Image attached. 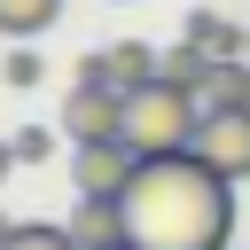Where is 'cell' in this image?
Returning a JSON list of instances; mask_svg holds the SVG:
<instances>
[{"instance_id":"1","label":"cell","mask_w":250,"mask_h":250,"mask_svg":"<svg viewBox=\"0 0 250 250\" xmlns=\"http://www.w3.org/2000/svg\"><path fill=\"white\" fill-rule=\"evenodd\" d=\"M133 250H227L234 242V180L211 172L195 148L141 156V172L117 195Z\"/></svg>"},{"instance_id":"2","label":"cell","mask_w":250,"mask_h":250,"mask_svg":"<svg viewBox=\"0 0 250 250\" xmlns=\"http://www.w3.org/2000/svg\"><path fill=\"white\" fill-rule=\"evenodd\" d=\"M195 125H203V94H188L172 78L125 86V148L133 156H180V148H195Z\"/></svg>"},{"instance_id":"3","label":"cell","mask_w":250,"mask_h":250,"mask_svg":"<svg viewBox=\"0 0 250 250\" xmlns=\"http://www.w3.org/2000/svg\"><path fill=\"white\" fill-rule=\"evenodd\" d=\"M195 156L242 188V180H250V109H203V125H195Z\"/></svg>"},{"instance_id":"4","label":"cell","mask_w":250,"mask_h":250,"mask_svg":"<svg viewBox=\"0 0 250 250\" xmlns=\"http://www.w3.org/2000/svg\"><path fill=\"white\" fill-rule=\"evenodd\" d=\"M62 133H70V148L78 141H125V94L117 86H70Z\"/></svg>"},{"instance_id":"5","label":"cell","mask_w":250,"mask_h":250,"mask_svg":"<svg viewBox=\"0 0 250 250\" xmlns=\"http://www.w3.org/2000/svg\"><path fill=\"white\" fill-rule=\"evenodd\" d=\"M141 172V156L125 141H78L70 148V188L78 195H125V180Z\"/></svg>"},{"instance_id":"6","label":"cell","mask_w":250,"mask_h":250,"mask_svg":"<svg viewBox=\"0 0 250 250\" xmlns=\"http://www.w3.org/2000/svg\"><path fill=\"white\" fill-rule=\"evenodd\" d=\"M62 227L78 234V250H117V242H125V211H117V195H78V211H70Z\"/></svg>"},{"instance_id":"7","label":"cell","mask_w":250,"mask_h":250,"mask_svg":"<svg viewBox=\"0 0 250 250\" xmlns=\"http://www.w3.org/2000/svg\"><path fill=\"white\" fill-rule=\"evenodd\" d=\"M62 16V0H0V39H39Z\"/></svg>"},{"instance_id":"8","label":"cell","mask_w":250,"mask_h":250,"mask_svg":"<svg viewBox=\"0 0 250 250\" xmlns=\"http://www.w3.org/2000/svg\"><path fill=\"white\" fill-rule=\"evenodd\" d=\"M8 250H78V234L55 227V219H23V227L8 234Z\"/></svg>"},{"instance_id":"9","label":"cell","mask_w":250,"mask_h":250,"mask_svg":"<svg viewBox=\"0 0 250 250\" xmlns=\"http://www.w3.org/2000/svg\"><path fill=\"white\" fill-rule=\"evenodd\" d=\"M16 156H23V164H47V156H55V133H47V125H23V133H16Z\"/></svg>"},{"instance_id":"10","label":"cell","mask_w":250,"mask_h":250,"mask_svg":"<svg viewBox=\"0 0 250 250\" xmlns=\"http://www.w3.org/2000/svg\"><path fill=\"white\" fill-rule=\"evenodd\" d=\"M0 70H8V86H39V70H47V62H39L31 47H16V55L0 62Z\"/></svg>"},{"instance_id":"11","label":"cell","mask_w":250,"mask_h":250,"mask_svg":"<svg viewBox=\"0 0 250 250\" xmlns=\"http://www.w3.org/2000/svg\"><path fill=\"white\" fill-rule=\"evenodd\" d=\"M16 164H23V156H16V141H0V180H8Z\"/></svg>"},{"instance_id":"12","label":"cell","mask_w":250,"mask_h":250,"mask_svg":"<svg viewBox=\"0 0 250 250\" xmlns=\"http://www.w3.org/2000/svg\"><path fill=\"white\" fill-rule=\"evenodd\" d=\"M8 234H16V219H0V250H8Z\"/></svg>"},{"instance_id":"13","label":"cell","mask_w":250,"mask_h":250,"mask_svg":"<svg viewBox=\"0 0 250 250\" xmlns=\"http://www.w3.org/2000/svg\"><path fill=\"white\" fill-rule=\"evenodd\" d=\"M117 250H133V242H117Z\"/></svg>"},{"instance_id":"14","label":"cell","mask_w":250,"mask_h":250,"mask_svg":"<svg viewBox=\"0 0 250 250\" xmlns=\"http://www.w3.org/2000/svg\"><path fill=\"white\" fill-rule=\"evenodd\" d=\"M227 250H234V242H227Z\"/></svg>"}]
</instances>
